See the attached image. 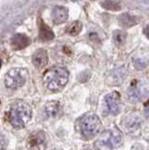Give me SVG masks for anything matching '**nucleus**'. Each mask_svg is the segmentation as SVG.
Listing matches in <instances>:
<instances>
[{
  "label": "nucleus",
  "mask_w": 149,
  "mask_h": 150,
  "mask_svg": "<svg viewBox=\"0 0 149 150\" xmlns=\"http://www.w3.org/2000/svg\"><path fill=\"white\" fill-rule=\"evenodd\" d=\"M32 63L38 69H42L48 64V53L44 49H39L32 57Z\"/></svg>",
  "instance_id": "6e6552de"
},
{
  "label": "nucleus",
  "mask_w": 149,
  "mask_h": 150,
  "mask_svg": "<svg viewBox=\"0 0 149 150\" xmlns=\"http://www.w3.org/2000/svg\"><path fill=\"white\" fill-rule=\"evenodd\" d=\"M127 39V33L121 30H115L113 33V40L116 45H122Z\"/></svg>",
  "instance_id": "dca6fc26"
},
{
  "label": "nucleus",
  "mask_w": 149,
  "mask_h": 150,
  "mask_svg": "<svg viewBox=\"0 0 149 150\" xmlns=\"http://www.w3.org/2000/svg\"><path fill=\"white\" fill-rule=\"evenodd\" d=\"M31 117L32 109L28 103L24 100H16L11 103L8 112V119L13 128H25Z\"/></svg>",
  "instance_id": "f257e3e1"
},
{
  "label": "nucleus",
  "mask_w": 149,
  "mask_h": 150,
  "mask_svg": "<svg viewBox=\"0 0 149 150\" xmlns=\"http://www.w3.org/2000/svg\"><path fill=\"white\" fill-rule=\"evenodd\" d=\"M28 78V70L24 68H14L10 69L4 78L5 86L8 89L15 90L22 87Z\"/></svg>",
  "instance_id": "20e7f679"
},
{
  "label": "nucleus",
  "mask_w": 149,
  "mask_h": 150,
  "mask_svg": "<svg viewBox=\"0 0 149 150\" xmlns=\"http://www.w3.org/2000/svg\"><path fill=\"white\" fill-rule=\"evenodd\" d=\"M1 65H2V62H1V59H0V69H1Z\"/></svg>",
  "instance_id": "aec40b11"
},
{
  "label": "nucleus",
  "mask_w": 149,
  "mask_h": 150,
  "mask_svg": "<svg viewBox=\"0 0 149 150\" xmlns=\"http://www.w3.org/2000/svg\"><path fill=\"white\" fill-rule=\"evenodd\" d=\"M79 129L85 138H93L100 132L101 121L95 114H86L79 119Z\"/></svg>",
  "instance_id": "7ed1b4c3"
},
{
  "label": "nucleus",
  "mask_w": 149,
  "mask_h": 150,
  "mask_svg": "<svg viewBox=\"0 0 149 150\" xmlns=\"http://www.w3.org/2000/svg\"><path fill=\"white\" fill-rule=\"evenodd\" d=\"M134 67L138 69L139 70H141L143 69H144L147 66V60L145 59H142V58H137L134 59Z\"/></svg>",
  "instance_id": "f3484780"
},
{
  "label": "nucleus",
  "mask_w": 149,
  "mask_h": 150,
  "mask_svg": "<svg viewBox=\"0 0 149 150\" xmlns=\"http://www.w3.org/2000/svg\"><path fill=\"white\" fill-rule=\"evenodd\" d=\"M69 73L66 68L54 67L48 69L43 75V80L48 89L57 92L62 90L68 81Z\"/></svg>",
  "instance_id": "f03ea898"
},
{
  "label": "nucleus",
  "mask_w": 149,
  "mask_h": 150,
  "mask_svg": "<svg viewBox=\"0 0 149 150\" xmlns=\"http://www.w3.org/2000/svg\"><path fill=\"white\" fill-rule=\"evenodd\" d=\"M45 111L48 116L54 117L57 115L59 111V103L58 101H51L48 102L45 106Z\"/></svg>",
  "instance_id": "4468645a"
},
{
  "label": "nucleus",
  "mask_w": 149,
  "mask_h": 150,
  "mask_svg": "<svg viewBox=\"0 0 149 150\" xmlns=\"http://www.w3.org/2000/svg\"><path fill=\"white\" fill-rule=\"evenodd\" d=\"M137 19L135 16L130 15L129 13H122L118 17V23L120 26L124 28H129L137 25Z\"/></svg>",
  "instance_id": "9b49d317"
},
{
  "label": "nucleus",
  "mask_w": 149,
  "mask_h": 150,
  "mask_svg": "<svg viewBox=\"0 0 149 150\" xmlns=\"http://www.w3.org/2000/svg\"><path fill=\"white\" fill-rule=\"evenodd\" d=\"M121 135L117 132V131H113V130H108L101 135L100 138V142L104 144L108 145L110 147H117L121 144Z\"/></svg>",
  "instance_id": "423d86ee"
},
{
  "label": "nucleus",
  "mask_w": 149,
  "mask_h": 150,
  "mask_svg": "<svg viewBox=\"0 0 149 150\" xmlns=\"http://www.w3.org/2000/svg\"><path fill=\"white\" fill-rule=\"evenodd\" d=\"M105 105L110 114L117 115L120 112V96L117 92H113L108 94L105 97Z\"/></svg>",
  "instance_id": "39448f33"
},
{
  "label": "nucleus",
  "mask_w": 149,
  "mask_h": 150,
  "mask_svg": "<svg viewBox=\"0 0 149 150\" xmlns=\"http://www.w3.org/2000/svg\"><path fill=\"white\" fill-rule=\"evenodd\" d=\"M0 105H1V100H0Z\"/></svg>",
  "instance_id": "412c9836"
},
{
  "label": "nucleus",
  "mask_w": 149,
  "mask_h": 150,
  "mask_svg": "<svg viewBox=\"0 0 149 150\" xmlns=\"http://www.w3.org/2000/svg\"><path fill=\"white\" fill-rule=\"evenodd\" d=\"M68 18V11L66 7L55 6L52 11V19L55 25H62Z\"/></svg>",
  "instance_id": "0eeeda50"
},
{
  "label": "nucleus",
  "mask_w": 149,
  "mask_h": 150,
  "mask_svg": "<svg viewBox=\"0 0 149 150\" xmlns=\"http://www.w3.org/2000/svg\"><path fill=\"white\" fill-rule=\"evenodd\" d=\"M82 23L79 22V21H74L72 23H71L69 25L67 26L66 28V32L69 36H72V37H75L78 36L80 34V32L82 30Z\"/></svg>",
  "instance_id": "ddd939ff"
},
{
  "label": "nucleus",
  "mask_w": 149,
  "mask_h": 150,
  "mask_svg": "<svg viewBox=\"0 0 149 150\" xmlns=\"http://www.w3.org/2000/svg\"><path fill=\"white\" fill-rule=\"evenodd\" d=\"M146 114H147V115H149V108L146 110Z\"/></svg>",
  "instance_id": "6ab92c4d"
},
{
  "label": "nucleus",
  "mask_w": 149,
  "mask_h": 150,
  "mask_svg": "<svg viewBox=\"0 0 149 150\" xmlns=\"http://www.w3.org/2000/svg\"><path fill=\"white\" fill-rule=\"evenodd\" d=\"M44 142H45V136L42 131H37V132H34L33 134L30 135V137L28 139V143H29L30 147H33V148L40 146Z\"/></svg>",
  "instance_id": "f8f14e48"
},
{
  "label": "nucleus",
  "mask_w": 149,
  "mask_h": 150,
  "mask_svg": "<svg viewBox=\"0 0 149 150\" xmlns=\"http://www.w3.org/2000/svg\"><path fill=\"white\" fill-rule=\"evenodd\" d=\"M31 40L25 34H16L11 39V47L14 50H23L30 45Z\"/></svg>",
  "instance_id": "1a4fd4ad"
},
{
  "label": "nucleus",
  "mask_w": 149,
  "mask_h": 150,
  "mask_svg": "<svg viewBox=\"0 0 149 150\" xmlns=\"http://www.w3.org/2000/svg\"><path fill=\"white\" fill-rule=\"evenodd\" d=\"M101 7L107 9V11H118L121 9V5L114 1V0H104L101 2Z\"/></svg>",
  "instance_id": "2eb2a0df"
},
{
  "label": "nucleus",
  "mask_w": 149,
  "mask_h": 150,
  "mask_svg": "<svg viewBox=\"0 0 149 150\" xmlns=\"http://www.w3.org/2000/svg\"><path fill=\"white\" fill-rule=\"evenodd\" d=\"M143 34L145 35V37L149 40V25L144 27V29H143Z\"/></svg>",
  "instance_id": "a211bd4d"
},
{
  "label": "nucleus",
  "mask_w": 149,
  "mask_h": 150,
  "mask_svg": "<svg viewBox=\"0 0 149 150\" xmlns=\"http://www.w3.org/2000/svg\"><path fill=\"white\" fill-rule=\"evenodd\" d=\"M54 33L43 21L40 22V39L42 41H50L54 40Z\"/></svg>",
  "instance_id": "9d476101"
}]
</instances>
